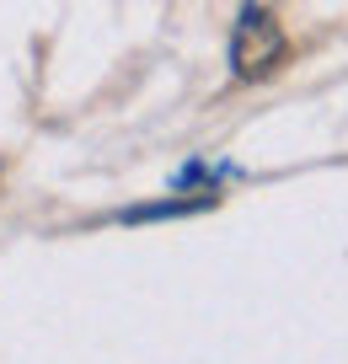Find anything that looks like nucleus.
I'll return each mask as SVG.
<instances>
[{"label":"nucleus","mask_w":348,"mask_h":364,"mask_svg":"<svg viewBox=\"0 0 348 364\" xmlns=\"http://www.w3.org/2000/svg\"><path fill=\"white\" fill-rule=\"evenodd\" d=\"M284 59H290V43H284L279 16L258 0H247L236 16V33H231V70L241 80H268Z\"/></svg>","instance_id":"obj_1"}]
</instances>
